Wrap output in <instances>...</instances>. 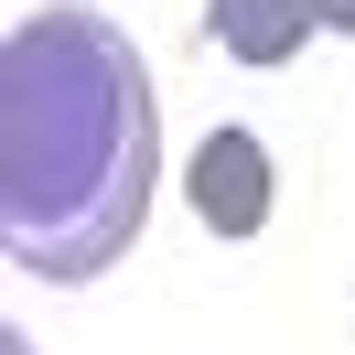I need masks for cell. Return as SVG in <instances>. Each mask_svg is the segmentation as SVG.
<instances>
[{"mask_svg":"<svg viewBox=\"0 0 355 355\" xmlns=\"http://www.w3.org/2000/svg\"><path fill=\"white\" fill-rule=\"evenodd\" d=\"M323 33H355V0H323Z\"/></svg>","mask_w":355,"mask_h":355,"instance_id":"277c9868","label":"cell"},{"mask_svg":"<svg viewBox=\"0 0 355 355\" xmlns=\"http://www.w3.org/2000/svg\"><path fill=\"white\" fill-rule=\"evenodd\" d=\"M205 33H216L237 65H291V54L323 33V0H205Z\"/></svg>","mask_w":355,"mask_h":355,"instance_id":"3957f363","label":"cell"},{"mask_svg":"<svg viewBox=\"0 0 355 355\" xmlns=\"http://www.w3.org/2000/svg\"><path fill=\"white\" fill-rule=\"evenodd\" d=\"M183 205L205 216V237H259L269 205H280V173H269V140L259 130H205L194 162H183Z\"/></svg>","mask_w":355,"mask_h":355,"instance_id":"7a4b0ae2","label":"cell"},{"mask_svg":"<svg viewBox=\"0 0 355 355\" xmlns=\"http://www.w3.org/2000/svg\"><path fill=\"white\" fill-rule=\"evenodd\" d=\"M162 183V97L108 11H22L0 33V248L76 291L130 259Z\"/></svg>","mask_w":355,"mask_h":355,"instance_id":"6da1fadb","label":"cell"},{"mask_svg":"<svg viewBox=\"0 0 355 355\" xmlns=\"http://www.w3.org/2000/svg\"><path fill=\"white\" fill-rule=\"evenodd\" d=\"M0 355H33V345H22V334H0Z\"/></svg>","mask_w":355,"mask_h":355,"instance_id":"5b68a950","label":"cell"}]
</instances>
